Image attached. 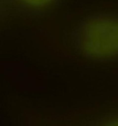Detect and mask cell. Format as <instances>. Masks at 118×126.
I'll return each instance as SVG.
<instances>
[{"instance_id": "1", "label": "cell", "mask_w": 118, "mask_h": 126, "mask_svg": "<svg viewBox=\"0 0 118 126\" xmlns=\"http://www.w3.org/2000/svg\"><path fill=\"white\" fill-rule=\"evenodd\" d=\"M71 38L75 49L90 60H118V14L96 13L87 16L73 29Z\"/></svg>"}, {"instance_id": "3", "label": "cell", "mask_w": 118, "mask_h": 126, "mask_svg": "<svg viewBox=\"0 0 118 126\" xmlns=\"http://www.w3.org/2000/svg\"><path fill=\"white\" fill-rule=\"evenodd\" d=\"M104 122L105 126H118V113L107 117Z\"/></svg>"}, {"instance_id": "2", "label": "cell", "mask_w": 118, "mask_h": 126, "mask_svg": "<svg viewBox=\"0 0 118 126\" xmlns=\"http://www.w3.org/2000/svg\"><path fill=\"white\" fill-rule=\"evenodd\" d=\"M55 0H1V14L38 15L52 5Z\"/></svg>"}]
</instances>
